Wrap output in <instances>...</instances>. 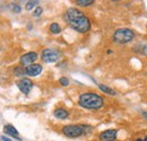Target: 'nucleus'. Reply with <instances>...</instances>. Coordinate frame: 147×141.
Listing matches in <instances>:
<instances>
[{"label":"nucleus","mask_w":147,"mask_h":141,"mask_svg":"<svg viewBox=\"0 0 147 141\" xmlns=\"http://www.w3.org/2000/svg\"><path fill=\"white\" fill-rule=\"evenodd\" d=\"M14 73H15V76H17V77H22V76L26 75V70H25V68H24L23 66H17V67L14 69Z\"/></svg>","instance_id":"13"},{"label":"nucleus","mask_w":147,"mask_h":141,"mask_svg":"<svg viewBox=\"0 0 147 141\" xmlns=\"http://www.w3.org/2000/svg\"><path fill=\"white\" fill-rule=\"evenodd\" d=\"M140 53H143L144 55H147V45H146V46H144V48H143V50L140 51Z\"/></svg>","instance_id":"20"},{"label":"nucleus","mask_w":147,"mask_h":141,"mask_svg":"<svg viewBox=\"0 0 147 141\" xmlns=\"http://www.w3.org/2000/svg\"><path fill=\"white\" fill-rule=\"evenodd\" d=\"M76 3L79 7H87V6H91L94 3V0H77Z\"/></svg>","instance_id":"15"},{"label":"nucleus","mask_w":147,"mask_h":141,"mask_svg":"<svg viewBox=\"0 0 147 141\" xmlns=\"http://www.w3.org/2000/svg\"><path fill=\"white\" fill-rule=\"evenodd\" d=\"M53 114H55V117L59 119V120H65V119H67L68 115H69L68 112H67L65 108H57V109H55Z\"/></svg>","instance_id":"11"},{"label":"nucleus","mask_w":147,"mask_h":141,"mask_svg":"<svg viewBox=\"0 0 147 141\" xmlns=\"http://www.w3.org/2000/svg\"><path fill=\"white\" fill-rule=\"evenodd\" d=\"M37 58H38V56H37L36 52H27L20 56L19 62H20L22 66H26V67H28V66L35 63V61L37 60Z\"/></svg>","instance_id":"6"},{"label":"nucleus","mask_w":147,"mask_h":141,"mask_svg":"<svg viewBox=\"0 0 147 141\" xmlns=\"http://www.w3.org/2000/svg\"><path fill=\"white\" fill-rule=\"evenodd\" d=\"M113 41L119 44H126L135 38V33L129 28H119L113 33Z\"/></svg>","instance_id":"3"},{"label":"nucleus","mask_w":147,"mask_h":141,"mask_svg":"<svg viewBox=\"0 0 147 141\" xmlns=\"http://www.w3.org/2000/svg\"><path fill=\"white\" fill-rule=\"evenodd\" d=\"M137 141H147V137H145L144 139H138Z\"/></svg>","instance_id":"23"},{"label":"nucleus","mask_w":147,"mask_h":141,"mask_svg":"<svg viewBox=\"0 0 147 141\" xmlns=\"http://www.w3.org/2000/svg\"><path fill=\"white\" fill-rule=\"evenodd\" d=\"M25 70H26V75L27 76H30V77H36V76H38L42 72L43 68H42L41 64L34 63V64H31V66L26 67Z\"/></svg>","instance_id":"9"},{"label":"nucleus","mask_w":147,"mask_h":141,"mask_svg":"<svg viewBox=\"0 0 147 141\" xmlns=\"http://www.w3.org/2000/svg\"><path fill=\"white\" fill-rule=\"evenodd\" d=\"M65 21L78 33H86L91 30V21L77 8H69L65 14Z\"/></svg>","instance_id":"1"},{"label":"nucleus","mask_w":147,"mask_h":141,"mask_svg":"<svg viewBox=\"0 0 147 141\" xmlns=\"http://www.w3.org/2000/svg\"><path fill=\"white\" fill-rule=\"evenodd\" d=\"M60 52L55 49H44L41 53V59L47 63H53L60 59Z\"/></svg>","instance_id":"5"},{"label":"nucleus","mask_w":147,"mask_h":141,"mask_svg":"<svg viewBox=\"0 0 147 141\" xmlns=\"http://www.w3.org/2000/svg\"><path fill=\"white\" fill-rule=\"evenodd\" d=\"M146 28H147V26H146Z\"/></svg>","instance_id":"24"},{"label":"nucleus","mask_w":147,"mask_h":141,"mask_svg":"<svg viewBox=\"0 0 147 141\" xmlns=\"http://www.w3.org/2000/svg\"><path fill=\"white\" fill-rule=\"evenodd\" d=\"M98 88L101 89L103 93L109 94V95H111V96H115V95H117L115 90H113V89L110 88V87H108V86H104V85H102V84H100V85H98Z\"/></svg>","instance_id":"12"},{"label":"nucleus","mask_w":147,"mask_h":141,"mask_svg":"<svg viewBox=\"0 0 147 141\" xmlns=\"http://www.w3.org/2000/svg\"><path fill=\"white\" fill-rule=\"evenodd\" d=\"M5 132L7 133V134H9V136H11V137H14V138H16L17 140H22L20 138L18 137V131L15 129V126H13L11 124H7V125H5Z\"/></svg>","instance_id":"10"},{"label":"nucleus","mask_w":147,"mask_h":141,"mask_svg":"<svg viewBox=\"0 0 147 141\" xmlns=\"http://www.w3.org/2000/svg\"><path fill=\"white\" fill-rule=\"evenodd\" d=\"M37 2H38V1H27V3L25 5V9H26V10H32V9L37 5Z\"/></svg>","instance_id":"16"},{"label":"nucleus","mask_w":147,"mask_h":141,"mask_svg":"<svg viewBox=\"0 0 147 141\" xmlns=\"http://www.w3.org/2000/svg\"><path fill=\"white\" fill-rule=\"evenodd\" d=\"M1 139H2V141H11V140H9L8 138H6V137H1Z\"/></svg>","instance_id":"22"},{"label":"nucleus","mask_w":147,"mask_h":141,"mask_svg":"<svg viewBox=\"0 0 147 141\" xmlns=\"http://www.w3.org/2000/svg\"><path fill=\"white\" fill-rule=\"evenodd\" d=\"M142 115H143V116L146 119V121H147V112H143V113H142Z\"/></svg>","instance_id":"21"},{"label":"nucleus","mask_w":147,"mask_h":141,"mask_svg":"<svg viewBox=\"0 0 147 141\" xmlns=\"http://www.w3.org/2000/svg\"><path fill=\"white\" fill-rule=\"evenodd\" d=\"M59 84H60L61 86H68V85H69V79L66 78V77H61V78L59 79Z\"/></svg>","instance_id":"17"},{"label":"nucleus","mask_w":147,"mask_h":141,"mask_svg":"<svg viewBox=\"0 0 147 141\" xmlns=\"http://www.w3.org/2000/svg\"><path fill=\"white\" fill-rule=\"evenodd\" d=\"M117 134H118L117 129H110V130H105V131L101 132L98 138L101 141H115Z\"/></svg>","instance_id":"8"},{"label":"nucleus","mask_w":147,"mask_h":141,"mask_svg":"<svg viewBox=\"0 0 147 141\" xmlns=\"http://www.w3.org/2000/svg\"><path fill=\"white\" fill-rule=\"evenodd\" d=\"M11 9H13V11L14 13H20V10H22V8L19 7L18 5H11Z\"/></svg>","instance_id":"19"},{"label":"nucleus","mask_w":147,"mask_h":141,"mask_svg":"<svg viewBox=\"0 0 147 141\" xmlns=\"http://www.w3.org/2000/svg\"><path fill=\"white\" fill-rule=\"evenodd\" d=\"M83 125H66L61 129V132L68 138H79L84 134Z\"/></svg>","instance_id":"4"},{"label":"nucleus","mask_w":147,"mask_h":141,"mask_svg":"<svg viewBox=\"0 0 147 141\" xmlns=\"http://www.w3.org/2000/svg\"><path fill=\"white\" fill-rule=\"evenodd\" d=\"M17 87H18L19 90H20L23 94L27 95V94L31 91V89L33 88V83H32V80L28 79V78H22L20 80L17 81Z\"/></svg>","instance_id":"7"},{"label":"nucleus","mask_w":147,"mask_h":141,"mask_svg":"<svg viewBox=\"0 0 147 141\" xmlns=\"http://www.w3.org/2000/svg\"><path fill=\"white\" fill-rule=\"evenodd\" d=\"M78 104L86 109H100L104 102L103 98L95 93H83L78 98Z\"/></svg>","instance_id":"2"},{"label":"nucleus","mask_w":147,"mask_h":141,"mask_svg":"<svg viewBox=\"0 0 147 141\" xmlns=\"http://www.w3.org/2000/svg\"><path fill=\"white\" fill-rule=\"evenodd\" d=\"M50 32L53 33V34H59V33L61 32L60 25H59L58 23H52V24L50 25Z\"/></svg>","instance_id":"14"},{"label":"nucleus","mask_w":147,"mask_h":141,"mask_svg":"<svg viewBox=\"0 0 147 141\" xmlns=\"http://www.w3.org/2000/svg\"><path fill=\"white\" fill-rule=\"evenodd\" d=\"M42 11H43V9L41 8V7H37L36 9L33 11V16H35V17H37V16H40L41 14H42Z\"/></svg>","instance_id":"18"}]
</instances>
